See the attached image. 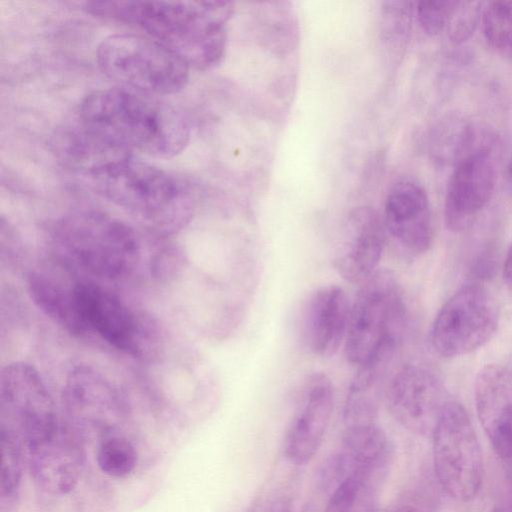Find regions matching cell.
Here are the masks:
<instances>
[{"instance_id": "obj_1", "label": "cell", "mask_w": 512, "mask_h": 512, "mask_svg": "<svg viewBox=\"0 0 512 512\" xmlns=\"http://www.w3.org/2000/svg\"><path fill=\"white\" fill-rule=\"evenodd\" d=\"M79 124L109 150L129 156L177 155L188 144L184 115L157 95L117 86L94 91L82 101Z\"/></svg>"}, {"instance_id": "obj_2", "label": "cell", "mask_w": 512, "mask_h": 512, "mask_svg": "<svg viewBox=\"0 0 512 512\" xmlns=\"http://www.w3.org/2000/svg\"><path fill=\"white\" fill-rule=\"evenodd\" d=\"M87 12L140 27L189 66L207 69L226 50L230 2L93 1Z\"/></svg>"}, {"instance_id": "obj_3", "label": "cell", "mask_w": 512, "mask_h": 512, "mask_svg": "<svg viewBox=\"0 0 512 512\" xmlns=\"http://www.w3.org/2000/svg\"><path fill=\"white\" fill-rule=\"evenodd\" d=\"M52 244L74 269L103 280H123L146 269L153 276L161 238L145 248L142 235L125 222L99 211H80L56 220Z\"/></svg>"}, {"instance_id": "obj_4", "label": "cell", "mask_w": 512, "mask_h": 512, "mask_svg": "<svg viewBox=\"0 0 512 512\" xmlns=\"http://www.w3.org/2000/svg\"><path fill=\"white\" fill-rule=\"evenodd\" d=\"M88 173L99 194L158 234L182 228L193 215L196 197L189 183L149 163L125 156Z\"/></svg>"}, {"instance_id": "obj_5", "label": "cell", "mask_w": 512, "mask_h": 512, "mask_svg": "<svg viewBox=\"0 0 512 512\" xmlns=\"http://www.w3.org/2000/svg\"><path fill=\"white\" fill-rule=\"evenodd\" d=\"M407 322V306L395 274L378 269L360 284L350 307L344 341L346 360L359 367L378 356L394 355Z\"/></svg>"}, {"instance_id": "obj_6", "label": "cell", "mask_w": 512, "mask_h": 512, "mask_svg": "<svg viewBox=\"0 0 512 512\" xmlns=\"http://www.w3.org/2000/svg\"><path fill=\"white\" fill-rule=\"evenodd\" d=\"M97 63L105 76L124 86L154 95L182 90L189 65L150 37L115 34L101 41Z\"/></svg>"}, {"instance_id": "obj_7", "label": "cell", "mask_w": 512, "mask_h": 512, "mask_svg": "<svg viewBox=\"0 0 512 512\" xmlns=\"http://www.w3.org/2000/svg\"><path fill=\"white\" fill-rule=\"evenodd\" d=\"M431 435L435 473L443 490L456 500H471L481 486L483 461L465 408L450 399Z\"/></svg>"}, {"instance_id": "obj_8", "label": "cell", "mask_w": 512, "mask_h": 512, "mask_svg": "<svg viewBox=\"0 0 512 512\" xmlns=\"http://www.w3.org/2000/svg\"><path fill=\"white\" fill-rule=\"evenodd\" d=\"M498 319V305L486 287L463 286L436 315L430 332L432 346L444 357L467 355L493 337Z\"/></svg>"}, {"instance_id": "obj_9", "label": "cell", "mask_w": 512, "mask_h": 512, "mask_svg": "<svg viewBox=\"0 0 512 512\" xmlns=\"http://www.w3.org/2000/svg\"><path fill=\"white\" fill-rule=\"evenodd\" d=\"M73 295L85 334L93 333L127 355H142L144 323L124 301L93 281L75 283Z\"/></svg>"}, {"instance_id": "obj_10", "label": "cell", "mask_w": 512, "mask_h": 512, "mask_svg": "<svg viewBox=\"0 0 512 512\" xmlns=\"http://www.w3.org/2000/svg\"><path fill=\"white\" fill-rule=\"evenodd\" d=\"M384 400L402 426L428 435L432 434L450 398L430 368L422 363L408 362L389 377Z\"/></svg>"}, {"instance_id": "obj_11", "label": "cell", "mask_w": 512, "mask_h": 512, "mask_svg": "<svg viewBox=\"0 0 512 512\" xmlns=\"http://www.w3.org/2000/svg\"><path fill=\"white\" fill-rule=\"evenodd\" d=\"M34 481L52 494H66L76 486L83 464L78 432L60 419L24 438Z\"/></svg>"}, {"instance_id": "obj_12", "label": "cell", "mask_w": 512, "mask_h": 512, "mask_svg": "<svg viewBox=\"0 0 512 512\" xmlns=\"http://www.w3.org/2000/svg\"><path fill=\"white\" fill-rule=\"evenodd\" d=\"M497 169L487 147H476L456 161L445 201L444 221L453 232L473 225L495 192Z\"/></svg>"}, {"instance_id": "obj_13", "label": "cell", "mask_w": 512, "mask_h": 512, "mask_svg": "<svg viewBox=\"0 0 512 512\" xmlns=\"http://www.w3.org/2000/svg\"><path fill=\"white\" fill-rule=\"evenodd\" d=\"M334 406V387L323 373L310 375L302 385L297 407L284 439V454L294 465L310 462L320 449Z\"/></svg>"}, {"instance_id": "obj_14", "label": "cell", "mask_w": 512, "mask_h": 512, "mask_svg": "<svg viewBox=\"0 0 512 512\" xmlns=\"http://www.w3.org/2000/svg\"><path fill=\"white\" fill-rule=\"evenodd\" d=\"M333 265L340 276L362 284L379 268L387 240L383 218L370 207H358L347 216Z\"/></svg>"}, {"instance_id": "obj_15", "label": "cell", "mask_w": 512, "mask_h": 512, "mask_svg": "<svg viewBox=\"0 0 512 512\" xmlns=\"http://www.w3.org/2000/svg\"><path fill=\"white\" fill-rule=\"evenodd\" d=\"M387 236L405 253H425L432 242L430 204L425 189L412 179H401L390 189L383 217Z\"/></svg>"}, {"instance_id": "obj_16", "label": "cell", "mask_w": 512, "mask_h": 512, "mask_svg": "<svg viewBox=\"0 0 512 512\" xmlns=\"http://www.w3.org/2000/svg\"><path fill=\"white\" fill-rule=\"evenodd\" d=\"M350 307L345 291L337 285L320 287L309 297L303 311L301 334L312 354L330 357L344 344Z\"/></svg>"}, {"instance_id": "obj_17", "label": "cell", "mask_w": 512, "mask_h": 512, "mask_svg": "<svg viewBox=\"0 0 512 512\" xmlns=\"http://www.w3.org/2000/svg\"><path fill=\"white\" fill-rule=\"evenodd\" d=\"M63 397L73 419L98 424L105 430L109 428L108 420L123 411L116 388L100 372L87 366H78L69 373Z\"/></svg>"}, {"instance_id": "obj_18", "label": "cell", "mask_w": 512, "mask_h": 512, "mask_svg": "<svg viewBox=\"0 0 512 512\" xmlns=\"http://www.w3.org/2000/svg\"><path fill=\"white\" fill-rule=\"evenodd\" d=\"M479 419L496 452L512 461V373L496 372L475 389Z\"/></svg>"}, {"instance_id": "obj_19", "label": "cell", "mask_w": 512, "mask_h": 512, "mask_svg": "<svg viewBox=\"0 0 512 512\" xmlns=\"http://www.w3.org/2000/svg\"><path fill=\"white\" fill-rule=\"evenodd\" d=\"M392 356H380L358 367L344 403V427L377 423Z\"/></svg>"}, {"instance_id": "obj_20", "label": "cell", "mask_w": 512, "mask_h": 512, "mask_svg": "<svg viewBox=\"0 0 512 512\" xmlns=\"http://www.w3.org/2000/svg\"><path fill=\"white\" fill-rule=\"evenodd\" d=\"M27 287L35 305L55 324L71 335H86L76 310L73 285L66 287L45 273L32 272Z\"/></svg>"}, {"instance_id": "obj_21", "label": "cell", "mask_w": 512, "mask_h": 512, "mask_svg": "<svg viewBox=\"0 0 512 512\" xmlns=\"http://www.w3.org/2000/svg\"><path fill=\"white\" fill-rule=\"evenodd\" d=\"M342 444V451L356 468H380L386 464L388 439L378 423L345 427Z\"/></svg>"}, {"instance_id": "obj_22", "label": "cell", "mask_w": 512, "mask_h": 512, "mask_svg": "<svg viewBox=\"0 0 512 512\" xmlns=\"http://www.w3.org/2000/svg\"><path fill=\"white\" fill-rule=\"evenodd\" d=\"M380 468L354 470L329 496L324 512H371L373 479Z\"/></svg>"}, {"instance_id": "obj_23", "label": "cell", "mask_w": 512, "mask_h": 512, "mask_svg": "<svg viewBox=\"0 0 512 512\" xmlns=\"http://www.w3.org/2000/svg\"><path fill=\"white\" fill-rule=\"evenodd\" d=\"M481 23L488 45L512 65V1L488 3L483 9Z\"/></svg>"}, {"instance_id": "obj_24", "label": "cell", "mask_w": 512, "mask_h": 512, "mask_svg": "<svg viewBox=\"0 0 512 512\" xmlns=\"http://www.w3.org/2000/svg\"><path fill=\"white\" fill-rule=\"evenodd\" d=\"M97 463L111 477H125L136 466L137 453L132 443L118 435H106L97 449Z\"/></svg>"}, {"instance_id": "obj_25", "label": "cell", "mask_w": 512, "mask_h": 512, "mask_svg": "<svg viewBox=\"0 0 512 512\" xmlns=\"http://www.w3.org/2000/svg\"><path fill=\"white\" fill-rule=\"evenodd\" d=\"M1 454H2V499H12L18 490L21 476L20 446L18 435L1 427Z\"/></svg>"}, {"instance_id": "obj_26", "label": "cell", "mask_w": 512, "mask_h": 512, "mask_svg": "<svg viewBox=\"0 0 512 512\" xmlns=\"http://www.w3.org/2000/svg\"><path fill=\"white\" fill-rule=\"evenodd\" d=\"M460 1H420L415 14L421 29L436 36L448 31Z\"/></svg>"}, {"instance_id": "obj_27", "label": "cell", "mask_w": 512, "mask_h": 512, "mask_svg": "<svg viewBox=\"0 0 512 512\" xmlns=\"http://www.w3.org/2000/svg\"><path fill=\"white\" fill-rule=\"evenodd\" d=\"M256 512H292L291 500L286 496L275 497L261 506L260 509L256 504Z\"/></svg>"}, {"instance_id": "obj_28", "label": "cell", "mask_w": 512, "mask_h": 512, "mask_svg": "<svg viewBox=\"0 0 512 512\" xmlns=\"http://www.w3.org/2000/svg\"><path fill=\"white\" fill-rule=\"evenodd\" d=\"M503 277L507 285L512 289V241L505 258L503 266Z\"/></svg>"}, {"instance_id": "obj_29", "label": "cell", "mask_w": 512, "mask_h": 512, "mask_svg": "<svg viewBox=\"0 0 512 512\" xmlns=\"http://www.w3.org/2000/svg\"><path fill=\"white\" fill-rule=\"evenodd\" d=\"M490 512H512V488Z\"/></svg>"}, {"instance_id": "obj_30", "label": "cell", "mask_w": 512, "mask_h": 512, "mask_svg": "<svg viewBox=\"0 0 512 512\" xmlns=\"http://www.w3.org/2000/svg\"><path fill=\"white\" fill-rule=\"evenodd\" d=\"M392 512H429L420 504L406 502L398 505Z\"/></svg>"}, {"instance_id": "obj_31", "label": "cell", "mask_w": 512, "mask_h": 512, "mask_svg": "<svg viewBox=\"0 0 512 512\" xmlns=\"http://www.w3.org/2000/svg\"><path fill=\"white\" fill-rule=\"evenodd\" d=\"M506 179L509 187L512 188V158L507 167Z\"/></svg>"}, {"instance_id": "obj_32", "label": "cell", "mask_w": 512, "mask_h": 512, "mask_svg": "<svg viewBox=\"0 0 512 512\" xmlns=\"http://www.w3.org/2000/svg\"><path fill=\"white\" fill-rule=\"evenodd\" d=\"M247 512H256V505H254L250 510H248Z\"/></svg>"}]
</instances>
